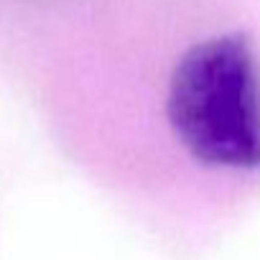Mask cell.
<instances>
[{"label":"cell","mask_w":260,"mask_h":260,"mask_svg":"<svg viewBox=\"0 0 260 260\" xmlns=\"http://www.w3.org/2000/svg\"><path fill=\"white\" fill-rule=\"evenodd\" d=\"M166 110L176 138L199 164L260 166V67L245 36L191 46L171 74Z\"/></svg>","instance_id":"6da1fadb"}]
</instances>
